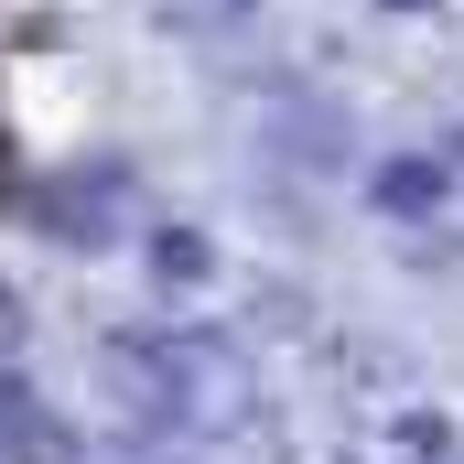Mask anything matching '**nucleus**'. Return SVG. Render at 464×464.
<instances>
[{
  "mask_svg": "<svg viewBox=\"0 0 464 464\" xmlns=\"http://www.w3.org/2000/svg\"><path fill=\"white\" fill-rule=\"evenodd\" d=\"M11 335H22V292L0 281V346H11Z\"/></svg>",
  "mask_w": 464,
  "mask_h": 464,
  "instance_id": "obj_2",
  "label": "nucleus"
},
{
  "mask_svg": "<svg viewBox=\"0 0 464 464\" xmlns=\"http://www.w3.org/2000/svg\"><path fill=\"white\" fill-rule=\"evenodd\" d=\"M151 270H162V281H206V237H195V227H162V237H151Z\"/></svg>",
  "mask_w": 464,
  "mask_h": 464,
  "instance_id": "obj_1",
  "label": "nucleus"
}]
</instances>
